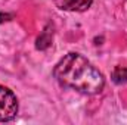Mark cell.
<instances>
[{
    "instance_id": "8992f818",
    "label": "cell",
    "mask_w": 127,
    "mask_h": 125,
    "mask_svg": "<svg viewBox=\"0 0 127 125\" xmlns=\"http://www.w3.org/2000/svg\"><path fill=\"white\" fill-rule=\"evenodd\" d=\"M13 18V15L12 13H4V12H0V24H3V22H6V21H10Z\"/></svg>"
},
{
    "instance_id": "5b68a950",
    "label": "cell",
    "mask_w": 127,
    "mask_h": 125,
    "mask_svg": "<svg viewBox=\"0 0 127 125\" xmlns=\"http://www.w3.org/2000/svg\"><path fill=\"white\" fill-rule=\"evenodd\" d=\"M112 81L118 85H123V84H127V68H123V66H117L114 71H112Z\"/></svg>"
},
{
    "instance_id": "277c9868",
    "label": "cell",
    "mask_w": 127,
    "mask_h": 125,
    "mask_svg": "<svg viewBox=\"0 0 127 125\" xmlns=\"http://www.w3.org/2000/svg\"><path fill=\"white\" fill-rule=\"evenodd\" d=\"M52 40H53V31H50V25H47L43 32L37 37V41H35V47L38 50H46L50 44H52Z\"/></svg>"
},
{
    "instance_id": "6da1fadb",
    "label": "cell",
    "mask_w": 127,
    "mask_h": 125,
    "mask_svg": "<svg viewBox=\"0 0 127 125\" xmlns=\"http://www.w3.org/2000/svg\"><path fill=\"white\" fill-rule=\"evenodd\" d=\"M53 75L62 87L87 96L100 93L105 85L102 72H99L97 68H95L84 56L78 53L65 55L56 63Z\"/></svg>"
},
{
    "instance_id": "7a4b0ae2",
    "label": "cell",
    "mask_w": 127,
    "mask_h": 125,
    "mask_svg": "<svg viewBox=\"0 0 127 125\" xmlns=\"http://www.w3.org/2000/svg\"><path fill=\"white\" fill-rule=\"evenodd\" d=\"M18 113V100L12 90L0 85V121L6 122L16 116Z\"/></svg>"
},
{
    "instance_id": "3957f363",
    "label": "cell",
    "mask_w": 127,
    "mask_h": 125,
    "mask_svg": "<svg viewBox=\"0 0 127 125\" xmlns=\"http://www.w3.org/2000/svg\"><path fill=\"white\" fill-rule=\"evenodd\" d=\"M53 1L61 10H69V12H84L93 3V0H53Z\"/></svg>"
}]
</instances>
